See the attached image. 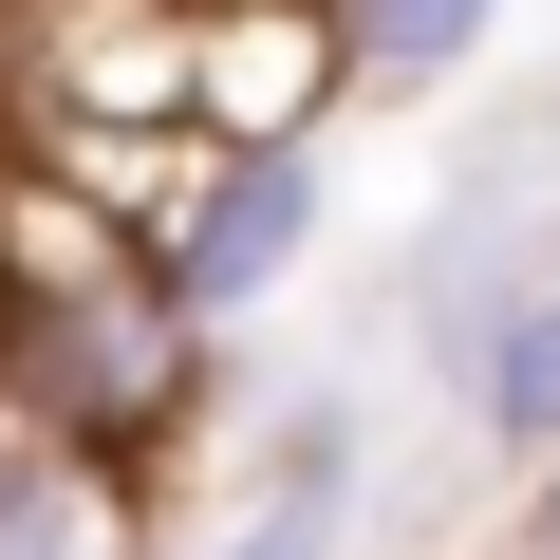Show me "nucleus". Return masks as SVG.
<instances>
[{"label":"nucleus","instance_id":"nucleus-3","mask_svg":"<svg viewBox=\"0 0 560 560\" xmlns=\"http://www.w3.org/2000/svg\"><path fill=\"white\" fill-rule=\"evenodd\" d=\"M318 38H337V94H448L504 38V0H318Z\"/></svg>","mask_w":560,"mask_h":560},{"label":"nucleus","instance_id":"nucleus-6","mask_svg":"<svg viewBox=\"0 0 560 560\" xmlns=\"http://www.w3.org/2000/svg\"><path fill=\"white\" fill-rule=\"evenodd\" d=\"M541 560H560V467H541Z\"/></svg>","mask_w":560,"mask_h":560},{"label":"nucleus","instance_id":"nucleus-1","mask_svg":"<svg viewBox=\"0 0 560 560\" xmlns=\"http://www.w3.org/2000/svg\"><path fill=\"white\" fill-rule=\"evenodd\" d=\"M300 243H318V150H206L150 280H168V318H243L261 280H300Z\"/></svg>","mask_w":560,"mask_h":560},{"label":"nucleus","instance_id":"nucleus-4","mask_svg":"<svg viewBox=\"0 0 560 560\" xmlns=\"http://www.w3.org/2000/svg\"><path fill=\"white\" fill-rule=\"evenodd\" d=\"M467 430H486L504 467H560V280H541V300L486 337V374H467Z\"/></svg>","mask_w":560,"mask_h":560},{"label":"nucleus","instance_id":"nucleus-5","mask_svg":"<svg viewBox=\"0 0 560 560\" xmlns=\"http://www.w3.org/2000/svg\"><path fill=\"white\" fill-rule=\"evenodd\" d=\"M75 448H0V560H75Z\"/></svg>","mask_w":560,"mask_h":560},{"label":"nucleus","instance_id":"nucleus-2","mask_svg":"<svg viewBox=\"0 0 560 560\" xmlns=\"http://www.w3.org/2000/svg\"><path fill=\"white\" fill-rule=\"evenodd\" d=\"M337 541H355V411L300 393V411H280V486H261V523H224V541H187V560H337Z\"/></svg>","mask_w":560,"mask_h":560}]
</instances>
